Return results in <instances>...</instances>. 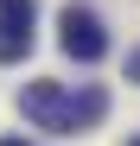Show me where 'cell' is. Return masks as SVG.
Returning a JSON list of instances; mask_svg holds the SVG:
<instances>
[{
  "mask_svg": "<svg viewBox=\"0 0 140 146\" xmlns=\"http://www.w3.org/2000/svg\"><path fill=\"white\" fill-rule=\"evenodd\" d=\"M57 44H64L77 64H96V57L108 51V32H102V19L89 13V7H64V13H57Z\"/></svg>",
  "mask_w": 140,
  "mask_h": 146,
  "instance_id": "cell-2",
  "label": "cell"
},
{
  "mask_svg": "<svg viewBox=\"0 0 140 146\" xmlns=\"http://www.w3.org/2000/svg\"><path fill=\"white\" fill-rule=\"evenodd\" d=\"M19 114H26L32 127H45V133H77L83 127V95H70L64 83L38 76V83H26V95H19Z\"/></svg>",
  "mask_w": 140,
  "mask_h": 146,
  "instance_id": "cell-1",
  "label": "cell"
},
{
  "mask_svg": "<svg viewBox=\"0 0 140 146\" xmlns=\"http://www.w3.org/2000/svg\"><path fill=\"white\" fill-rule=\"evenodd\" d=\"M0 146H26V140H0Z\"/></svg>",
  "mask_w": 140,
  "mask_h": 146,
  "instance_id": "cell-5",
  "label": "cell"
},
{
  "mask_svg": "<svg viewBox=\"0 0 140 146\" xmlns=\"http://www.w3.org/2000/svg\"><path fill=\"white\" fill-rule=\"evenodd\" d=\"M127 83H140V44L127 51Z\"/></svg>",
  "mask_w": 140,
  "mask_h": 146,
  "instance_id": "cell-4",
  "label": "cell"
},
{
  "mask_svg": "<svg viewBox=\"0 0 140 146\" xmlns=\"http://www.w3.org/2000/svg\"><path fill=\"white\" fill-rule=\"evenodd\" d=\"M32 26H38L32 0H0V64H19L32 51Z\"/></svg>",
  "mask_w": 140,
  "mask_h": 146,
  "instance_id": "cell-3",
  "label": "cell"
},
{
  "mask_svg": "<svg viewBox=\"0 0 140 146\" xmlns=\"http://www.w3.org/2000/svg\"><path fill=\"white\" fill-rule=\"evenodd\" d=\"M134 146H140V140H134Z\"/></svg>",
  "mask_w": 140,
  "mask_h": 146,
  "instance_id": "cell-6",
  "label": "cell"
}]
</instances>
